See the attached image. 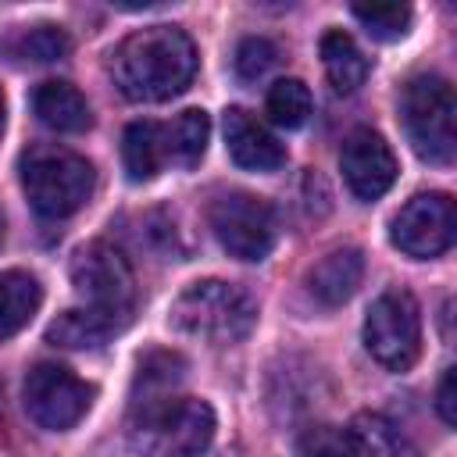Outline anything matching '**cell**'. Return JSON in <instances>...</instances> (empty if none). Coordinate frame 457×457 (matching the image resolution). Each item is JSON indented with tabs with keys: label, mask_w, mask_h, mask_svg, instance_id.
<instances>
[{
	"label": "cell",
	"mask_w": 457,
	"mask_h": 457,
	"mask_svg": "<svg viewBox=\"0 0 457 457\" xmlns=\"http://www.w3.org/2000/svg\"><path fill=\"white\" fill-rule=\"evenodd\" d=\"M182 375H186L182 353H175V350H150V353H143L139 368H136L132 407H143V403L171 396V389L182 382Z\"/></svg>",
	"instance_id": "18"
},
{
	"label": "cell",
	"mask_w": 457,
	"mask_h": 457,
	"mask_svg": "<svg viewBox=\"0 0 457 457\" xmlns=\"http://www.w3.org/2000/svg\"><path fill=\"white\" fill-rule=\"evenodd\" d=\"M107 71L125 100L161 104L193 82L196 46L179 25H146L111 50Z\"/></svg>",
	"instance_id": "1"
},
{
	"label": "cell",
	"mask_w": 457,
	"mask_h": 457,
	"mask_svg": "<svg viewBox=\"0 0 457 457\" xmlns=\"http://www.w3.org/2000/svg\"><path fill=\"white\" fill-rule=\"evenodd\" d=\"M225 150L246 171H278L286 164L282 143L243 107L225 111Z\"/></svg>",
	"instance_id": "12"
},
{
	"label": "cell",
	"mask_w": 457,
	"mask_h": 457,
	"mask_svg": "<svg viewBox=\"0 0 457 457\" xmlns=\"http://www.w3.org/2000/svg\"><path fill=\"white\" fill-rule=\"evenodd\" d=\"M0 236H4V214H0Z\"/></svg>",
	"instance_id": "29"
},
{
	"label": "cell",
	"mask_w": 457,
	"mask_h": 457,
	"mask_svg": "<svg viewBox=\"0 0 457 457\" xmlns=\"http://www.w3.org/2000/svg\"><path fill=\"white\" fill-rule=\"evenodd\" d=\"M321 64H325V75H328L332 89L343 93V96L353 93L368 79V57L353 43V36H346L343 29H328L321 36Z\"/></svg>",
	"instance_id": "17"
},
{
	"label": "cell",
	"mask_w": 457,
	"mask_h": 457,
	"mask_svg": "<svg viewBox=\"0 0 457 457\" xmlns=\"http://www.w3.org/2000/svg\"><path fill=\"white\" fill-rule=\"evenodd\" d=\"M453 382H457V368H446L443 378H439V389H436V411L446 425H457V389H453Z\"/></svg>",
	"instance_id": "27"
},
{
	"label": "cell",
	"mask_w": 457,
	"mask_h": 457,
	"mask_svg": "<svg viewBox=\"0 0 457 457\" xmlns=\"http://www.w3.org/2000/svg\"><path fill=\"white\" fill-rule=\"evenodd\" d=\"M457 211L446 193H418L411 196L389 221V239L407 257L428 261L453 246Z\"/></svg>",
	"instance_id": "10"
},
{
	"label": "cell",
	"mask_w": 457,
	"mask_h": 457,
	"mask_svg": "<svg viewBox=\"0 0 457 457\" xmlns=\"http://www.w3.org/2000/svg\"><path fill=\"white\" fill-rule=\"evenodd\" d=\"M361 278H364V253L357 246H343V250L325 253L307 271V289H311V296L318 303L339 307V303H346L357 293Z\"/></svg>",
	"instance_id": "13"
},
{
	"label": "cell",
	"mask_w": 457,
	"mask_h": 457,
	"mask_svg": "<svg viewBox=\"0 0 457 457\" xmlns=\"http://www.w3.org/2000/svg\"><path fill=\"white\" fill-rule=\"evenodd\" d=\"M71 286L82 300V311H89L111 332L129 325L136 311V278L121 250L104 239L79 246L71 257Z\"/></svg>",
	"instance_id": "5"
},
{
	"label": "cell",
	"mask_w": 457,
	"mask_h": 457,
	"mask_svg": "<svg viewBox=\"0 0 457 457\" xmlns=\"http://www.w3.org/2000/svg\"><path fill=\"white\" fill-rule=\"evenodd\" d=\"M211 139V118L200 107L182 111L175 121L164 125V143H168V164L175 168H196L207 154Z\"/></svg>",
	"instance_id": "19"
},
{
	"label": "cell",
	"mask_w": 457,
	"mask_h": 457,
	"mask_svg": "<svg viewBox=\"0 0 457 457\" xmlns=\"http://www.w3.org/2000/svg\"><path fill=\"white\" fill-rule=\"evenodd\" d=\"M275 61H278V46H275L271 39H264V36H246V39L236 46V57H232L236 75H239L243 82L264 79V75L275 68Z\"/></svg>",
	"instance_id": "26"
},
{
	"label": "cell",
	"mask_w": 457,
	"mask_h": 457,
	"mask_svg": "<svg viewBox=\"0 0 457 457\" xmlns=\"http://www.w3.org/2000/svg\"><path fill=\"white\" fill-rule=\"evenodd\" d=\"M107 336H111V328H107L104 321H96V318H93L89 311H82V307L64 311V314L46 328V339H50L54 346H68V350H93V346H100Z\"/></svg>",
	"instance_id": "20"
},
{
	"label": "cell",
	"mask_w": 457,
	"mask_h": 457,
	"mask_svg": "<svg viewBox=\"0 0 457 457\" xmlns=\"http://www.w3.org/2000/svg\"><path fill=\"white\" fill-rule=\"evenodd\" d=\"M43 303V286L29 271H0V339L21 332Z\"/></svg>",
	"instance_id": "16"
},
{
	"label": "cell",
	"mask_w": 457,
	"mask_h": 457,
	"mask_svg": "<svg viewBox=\"0 0 457 457\" xmlns=\"http://www.w3.org/2000/svg\"><path fill=\"white\" fill-rule=\"evenodd\" d=\"M364 346L389 371H407L418 361L421 314H418V303H414V296L407 289H389L368 307Z\"/></svg>",
	"instance_id": "7"
},
{
	"label": "cell",
	"mask_w": 457,
	"mask_h": 457,
	"mask_svg": "<svg viewBox=\"0 0 457 457\" xmlns=\"http://www.w3.org/2000/svg\"><path fill=\"white\" fill-rule=\"evenodd\" d=\"M121 161L132 182H150L168 164V143L161 121H132L121 132Z\"/></svg>",
	"instance_id": "15"
},
{
	"label": "cell",
	"mask_w": 457,
	"mask_h": 457,
	"mask_svg": "<svg viewBox=\"0 0 457 457\" xmlns=\"http://www.w3.org/2000/svg\"><path fill=\"white\" fill-rule=\"evenodd\" d=\"M350 14L368 29V36L389 43V39H403L411 29V7L407 4H353Z\"/></svg>",
	"instance_id": "23"
},
{
	"label": "cell",
	"mask_w": 457,
	"mask_h": 457,
	"mask_svg": "<svg viewBox=\"0 0 457 457\" xmlns=\"http://www.w3.org/2000/svg\"><path fill=\"white\" fill-rule=\"evenodd\" d=\"M68 46H71V39H68L64 29H57V25H32V29H25V32L11 43L14 57L32 61V64L61 61V57L68 54Z\"/></svg>",
	"instance_id": "24"
},
{
	"label": "cell",
	"mask_w": 457,
	"mask_h": 457,
	"mask_svg": "<svg viewBox=\"0 0 457 457\" xmlns=\"http://www.w3.org/2000/svg\"><path fill=\"white\" fill-rule=\"evenodd\" d=\"M296 457H361L350 432L336 425H311L296 439Z\"/></svg>",
	"instance_id": "25"
},
{
	"label": "cell",
	"mask_w": 457,
	"mask_h": 457,
	"mask_svg": "<svg viewBox=\"0 0 457 457\" xmlns=\"http://www.w3.org/2000/svg\"><path fill=\"white\" fill-rule=\"evenodd\" d=\"M168 318L186 336H200L207 343H239L257 321V300L236 282L204 278L175 296Z\"/></svg>",
	"instance_id": "4"
},
{
	"label": "cell",
	"mask_w": 457,
	"mask_h": 457,
	"mask_svg": "<svg viewBox=\"0 0 457 457\" xmlns=\"http://www.w3.org/2000/svg\"><path fill=\"white\" fill-rule=\"evenodd\" d=\"M400 118L414 154L428 164H450L457 154V100L443 75H414L400 93Z\"/></svg>",
	"instance_id": "6"
},
{
	"label": "cell",
	"mask_w": 457,
	"mask_h": 457,
	"mask_svg": "<svg viewBox=\"0 0 457 457\" xmlns=\"http://www.w3.org/2000/svg\"><path fill=\"white\" fill-rule=\"evenodd\" d=\"M214 439V411L196 396H164L132 407L129 446L136 457H193Z\"/></svg>",
	"instance_id": "2"
},
{
	"label": "cell",
	"mask_w": 457,
	"mask_h": 457,
	"mask_svg": "<svg viewBox=\"0 0 457 457\" xmlns=\"http://www.w3.org/2000/svg\"><path fill=\"white\" fill-rule=\"evenodd\" d=\"M32 111L54 132H86L93 125L86 96L71 82H57V79L39 82L32 89Z\"/></svg>",
	"instance_id": "14"
},
{
	"label": "cell",
	"mask_w": 457,
	"mask_h": 457,
	"mask_svg": "<svg viewBox=\"0 0 457 457\" xmlns=\"http://www.w3.org/2000/svg\"><path fill=\"white\" fill-rule=\"evenodd\" d=\"M339 168L357 200H378L396 182V157L389 143L371 129H357L343 139Z\"/></svg>",
	"instance_id": "11"
},
{
	"label": "cell",
	"mask_w": 457,
	"mask_h": 457,
	"mask_svg": "<svg viewBox=\"0 0 457 457\" xmlns=\"http://www.w3.org/2000/svg\"><path fill=\"white\" fill-rule=\"evenodd\" d=\"M18 171L29 204L43 218H68L93 196V164L68 146H29L18 161Z\"/></svg>",
	"instance_id": "3"
},
{
	"label": "cell",
	"mask_w": 457,
	"mask_h": 457,
	"mask_svg": "<svg viewBox=\"0 0 457 457\" xmlns=\"http://www.w3.org/2000/svg\"><path fill=\"white\" fill-rule=\"evenodd\" d=\"M25 411L39 428L50 432H64L71 428L79 418H86L96 389L89 382H82L75 371L61 368V364H36L25 375Z\"/></svg>",
	"instance_id": "9"
},
{
	"label": "cell",
	"mask_w": 457,
	"mask_h": 457,
	"mask_svg": "<svg viewBox=\"0 0 457 457\" xmlns=\"http://www.w3.org/2000/svg\"><path fill=\"white\" fill-rule=\"evenodd\" d=\"M346 432H350V439H353L361 457H396V450H400L396 425L389 418H382V414L364 411V414H357L350 421Z\"/></svg>",
	"instance_id": "22"
},
{
	"label": "cell",
	"mask_w": 457,
	"mask_h": 457,
	"mask_svg": "<svg viewBox=\"0 0 457 457\" xmlns=\"http://www.w3.org/2000/svg\"><path fill=\"white\" fill-rule=\"evenodd\" d=\"M4 121H7V114H4V93H0V132H4Z\"/></svg>",
	"instance_id": "28"
},
{
	"label": "cell",
	"mask_w": 457,
	"mask_h": 457,
	"mask_svg": "<svg viewBox=\"0 0 457 457\" xmlns=\"http://www.w3.org/2000/svg\"><path fill=\"white\" fill-rule=\"evenodd\" d=\"M211 228L218 236V243L239 257V261H261L271 253L275 246V211L264 196H253V193H221L211 211Z\"/></svg>",
	"instance_id": "8"
},
{
	"label": "cell",
	"mask_w": 457,
	"mask_h": 457,
	"mask_svg": "<svg viewBox=\"0 0 457 457\" xmlns=\"http://www.w3.org/2000/svg\"><path fill=\"white\" fill-rule=\"evenodd\" d=\"M268 118L282 129H300L311 114V89L300 82V79H278L271 89H268Z\"/></svg>",
	"instance_id": "21"
}]
</instances>
